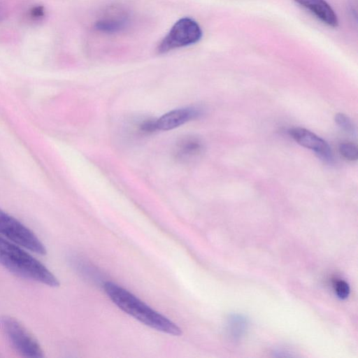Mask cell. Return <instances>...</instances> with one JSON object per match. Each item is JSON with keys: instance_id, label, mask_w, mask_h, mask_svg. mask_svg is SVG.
I'll return each instance as SVG.
<instances>
[{"instance_id": "9c48e42d", "label": "cell", "mask_w": 358, "mask_h": 358, "mask_svg": "<svg viewBox=\"0 0 358 358\" xmlns=\"http://www.w3.org/2000/svg\"><path fill=\"white\" fill-rule=\"evenodd\" d=\"M129 23L127 13L122 10L106 12L94 24L96 30L106 34L118 33L125 29Z\"/></svg>"}, {"instance_id": "8fae6325", "label": "cell", "mask_w": 358, "mask_h": 358, "mask_svg": "<svg viewBox=\"0 0 358 358\" xmlns=\"http://www.w3.org/2000/svg\"><path fill=\"white\" fill-rule=\"evenodd\" d=\"M247 327L246 320L241 315H234L228 320L227 331L233 341L239 340Z\"/></svg>"}, {"instance_id": "9a60e30c", "label": "cell", "mask_w": 358, "mask_h": 358, "mask_svg": "<svg viewBox=\"0 0 358 358\" xmlns=\"http://www.w3.org/2000/svg\"><path fill=\"white\" fill-rule=\"evenodd\" d=\"M45 14V8L42 5L32 6L29 10V16L34 20H40Z\"/></svg>"}, {"instance_id": "277c9868", "label": "cell", "mask_w": 358, "mask_h": 358, "mask_svg": "<svg viewBox=\"0 0 358 358\" xmlns=\"http://www.w3.org/2000/svg\"><path fill=\"white\" fill-rule=\"evenodd\" d=\"M199 24L192 18L182 17L172 26L157 48L159 54L186 47L199 42L202 37Z\"/></svg>"}, {"instance_id": "7a4b0ae2", "label": "cell", "mask_w": 358, "mask_h": 358, "mask_svg": "<svg viewBox=\"0 0 358 358\" xmlns=\"http://www.w3.org/2000/svg\"><path fill=\"white\" fill-rule=\"evenodd\" d=\"M0 264L15 275L27 280L56 287L57 277L30 254L0 236Z\"/></svg>"}, {"instance_id": "6da1fadb", "label": "cell", "mask_w": 358, "mask_h": 358, "mask_svg": "<svg viewBox=\"0 0 358 358\" xmlns=\"http://www.w3.org/2000/svg\"><path fill=\"white\" fill-rule=\"evenodd\" d=\"M103 287L110 299L119 308L141 323L170 335H181L182 331L176 324L151 308L128 290L112 282H106Z\"/></svg>"}, {"instance_id": "30bf717a", "label": "cell", "mask_w": 358, "mask_h": 358, "mask_svg": "<svg viewBox=\"0 0 358 358\" xmlns=\"http://www.w3.org/2000/svg\"><path fill=\"white\" fill-rule=\"evenodd\" d=\"M294 1L308 10L324 24L332 27H336L338 26V17L333 8L325 0Z\"/></svg>"}, {"instance_id": "52a82bcc", "label": "cell", "mask_w": 358, "mask_h": 358, "mask_svg": "<svg viewBox=\"0 0 358 358\" xmlns=\"http://www.w3.org/2000/svg\"><path fill=\"white\" fill-rule=\"evenodd\" d=\"M202 115L200 108L191 106L172 110L155 119L157 131H169L196 119Z\"/></svg>"}, {"instance_id": "5b68a950", "label": "cell", "mask_w": 358, "mask_h": 358, "mask_svg": "<svg viewBox=\"0 0 358 358\" xmlns=\"http://www.w3.org/2000/svg\"><path fill=\"white\" fill-rule=\"evenodd\" d=\"M0 234L36 254L44 255L47 252L45 245L30 229L1 208Z\"/></svg>"}, {"instance_id": "7c38bea8", "label": "cell", "mask_w": 358, "mask_h": 358, "mask_svg": "<svg viewBox=\"0 0 358 358\" xmlns=\"http://www.w3.org/2000/svg\"><path fill=\"white\" fill-rule=\"evenodd\" d=\"M339 153L348 161H356L358 158L357 145L351 142H345L339 145Z\"/></svg>"}, {"instance_id": "8992f818", "label": "cell", "mask_w": 358, "mask_h": 358, "mask_svg": "<svg viewBox=\"0 0 358 358\" xmlns=\"http://www.w3.org/2000/svg\"><path fill=\"white\" fill-rule=\"evenodd\" d=\"M289 135L301 146L313 150L321 159L333 162V153L329 145L322 138L304 128L294 127L288 130Z\"/></svg>"}, {"instance_id": "4fadbf2b", "label": "cell", "mask_w": 358, "mask_h": 358, "mask_svg": "<svg viewBox=\"0 0 358 358\" xmlns=\"http://www.w3.org/2000/svg\"><path fill=\"white\" fill-rule=\"evenodd\" d=\"M334 120L336 124L345 132L353 134L355 132V125L351 119L344 113L336 114Z\"/></svg>"}, {"instance_id": "5bb4252c", "label": "cell", "mask_w": 358, "mask_h": 358, "mask_svg": "<svg viewBox=\"0 0 358 358\" xmlns=\"http://www.w3.org/2000/svg\"><path fill=\"white\" fill-rule=\"evenodd\" d=\"M337 296L341 299H345L350 294L349 285L343 280H336L334 284Z\"/></svg>"}, {"instance_id": "3957f363", "label": "cell", "mask_w": 358, "mask_h": 358, "mask_svg": "<svg viewBox=\"0 0 358 358\" xmlns=\"http://www.w3.org/2000/svg\"><path fill=\"white\" fill-rule=\"evenodd\" d=\"M0 329L10 346L24 357H43V351L36 338L15 318L3 315L0 317Z\"/></svg>"}, {"instance_id": "ba28073f", "label": "cell", "mask_w": 358, "mask_h": 358, "mask_svg": "<svg viewBox=\"0 0 358 358\" xmlns=\"http://www.w3.org/2000/svg\"><path fill=\"white\" fill-rule=\"evenodd\" d=\"M204 145L197 136L193 135L183 136L175 143L173 155L181 163H189L198 159L203 153Z\"/></svg>"}]
</instances>
